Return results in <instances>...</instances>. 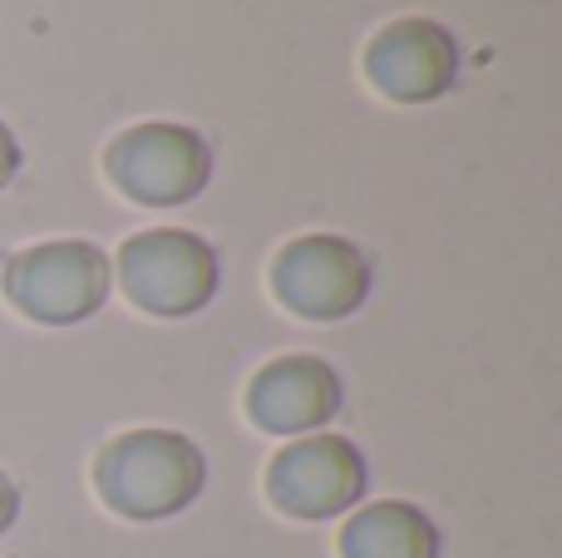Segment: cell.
I'll return each instance as SVG.
<instances>
[{"label": "cell", "mask_w": 562, "mask_h": 558, "mask_svg": "<svg viewBox=\"0 0 562 558\" xmlns=\"http://www.w3.org/2000/svg\"><path fill=\"white\" fill-rule=\"evenodd\" d=\"M370 465L346 435H296L267 465V500L291 520H336L366 500Z\"/></svg>", "instance_id": "8992f818"}, {"label": "cell", "mask_w": 562, "mask_h": 558, "mask_svg": "<svg viewBox=\"0 0 562 558\" xmlns=\"http://www.w3.org/2000/svg\"><path fill=\"white\" fill-rule=\"evenodd\" d=\"M10 306L40 326H75L89 322L99 306L109 302L114 287V267L85 237H55V243H35L15 253L0 272Z\"/></svg>", "instance_id": "7a4b0ae2"}, {"label": "cell", "mask_w": 562, "mask_h": 558, "mask_svg": "<svg viewBox=\"0 0 562 558\" xmlns=\"http://www.w3.org/2000/svg\"><path fill=\"white\" fill-rule=\"evenodd\" d=\"M370 257L350 237L306 233L291 237L272 263V292L286 312L306 322H346L370 297Z\"/></svg>", "instance_id": "5b68a950"}, {"label": "cell", "mask_w": 562, "mask_h": 558, "mask_svg": "<svg viewBox=\"0 0 562 558\" xmlns=\"http://www.w3.org/2000/svg\"><path fill=\"white\" fill-rule=\"evenodd\" d=\"M346 386L321 356H277L247 386V415L267 435H316L340 415Z\"/></svg>", "instance_id": "ba28073f"}, {"label": "cell", "mask_w": 562, "mask_h": 558, "mask_svg": "<svg viewBox=\"0 0 562 558\" xmlns=\"http://www.w3.org/2000/svg\"><path fill=\"white\" fill-rule=\"evenodd\" d=\"M20 174V138L10 134V124L0 119V188H10Z\"/></svg>", "instance_id": "30bf717a"}, {"label": "cell", "mask_w": 562, "mask_h": 558, "mask_svg": "<svg viewBox=\"0 0 562 558\" xmlns=\"http://www.w3.org/2000/svg\"><path fill=\"white\" fill-rule=\"evenodd\" d=\"M366 79L395 104H429L459 79V40L439 20H390L366 45Z\"/></svg>", "instance_id": "52a82bcc"}, {"label": "cell", "mask_w": 562, "mask_h": 558, "mask_svg": "<svg viewBox=\"0 0 562 558\" xmlns=\"http://www.w3.org/2000/svg\"><path fill=\"white\" fill-rule=\"evenodd\" d=\"M207 460L183 431H128L109 440L94 460V490L114 514L138 524L173 520L203 494Z\"/></svg>", "instance_id": "6da1fadb"}, {"label": "cell", "mask_w": 562, "mask_h": 558, "mask_svg": "<svg viewBox=\"0 0 562 558\" xmlns=\"http://www.w3.org/2000/svg\"><path fill=\"white\" fill-rule=\"evenodd\" d=\"M104 174L144 208H183L213 183V148L188 124H134L104 148Z\"/></svg>", "instance_id": "277c9868"}, {"label": "cell", "mask_w": 562, "mask_h": 558, "mask_svg": "<svg viewBox=\"0 0 562 558\" xmlns=\"http://www.w3.org/2000/svg\"><path fill=\"white\" fill-rule=\"evenodd\" d=\"M119 282L138 312L178 322L213 302L223 267H217L207 237L188 233V227H148L119 247Z\"/></svg>", "instance_id": "3957f363"}, {"label": "cell", "mask_w": 562, "mask_h": 558, "mask_svg": "<svg viewBox=\"0 0 562 558\" xmlns=\"http://www.w3.org/2000/svg\"><path fill=\"white\" fill-rule=\"evenodd\" d=\"M340 558H439V529L419 504L375 500L346 520Z\"/></svg>", "instance_id": "9c48e42d"}, {"label": "cell", "mask_w": 562, "mask_h": 558, "mask_svg": "<svg viewBox=\"0 0 562 558\" xmlns=\"http://www.w3.org/2000/svg\"><path fill=\"white\" fill-rule=\"evenodd\" d=\"M15 520H20V490H15V480L0 470V534H5Z\"/></svg>", "instance_id": "8fae6325"}]
</instances>
